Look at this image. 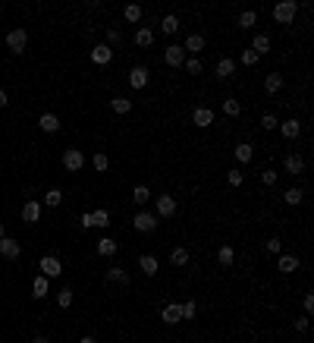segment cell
<instances>
[{
    "mask_svg": "<svg viewBox=\"0 0 314 343\" xmlns=\"http://www.w3.org/2000/svg\"><path fill=\"white\" fill-rule=\"evenodd\" d=\"M295 16H299V4H295V0H280V4L273 7V19L280 22V25L295 22Z\"/></svg>",
    "mask_w": 314,
    "mask_h": 343,
    "instance_id": "1",
    "label": "cell"
},
{
    "mask_svg": "<svg viewBox=\"0 0 314 343\" xmlns=\"http://www.w3.org/2000/svg\"><path fill=\"white\" fill-rule=\"evenodd\" d=\"M154 214H157V221L173 218V214H176V198H173L170 192H160V195L154 198Z\"/></svg>",
    "mask_w": 314,
    "mask_h": 343,
    "instance_id": "2",
    "label": "cell"
},
{
    "mask_svg": "<svg viewBox=\"0 0 314 343\" xmlns=\"http://www.w3.org/2000/svg\"><path fill=\"white\" fill-rule=\"evenodd\" d=\"M157 224H160V221H157V214L145 211V208H141V211L135 214V218H132V227H135L138 233H154V230H157Z\"/></svg>",
    "mask_w": 314,
    "mask_h": 343,
    "instance_id": "3",
    "label": "cell"
},
{
    "mask_svg": "<svg viewBox=\"0 0 314 343\" xmlns=\"http://www.w3.org/2000/svg\"><path fill=\"white\" fill-rule=\"evenodd\" d=\"M79 224L88 230V227H107L110 224V214L104 211V208H95V211H85L82 218H79Z\"/></svg>",
    "mask_w": 314,
    "mask_h": 343,
    "instance_id": "4",
    "label": "cell"
},
{
    "mask_svg": "<svg viewBox=\"0 0 314 343\" xmlns=\"http://www.w3.org/2000/svg\"><path fill=\"white\" fill-rule=\"evenodd\" d=\"M63 167H66L69 173H79V170L85 167V154H82L79 148H66V151H63Z\"/></svg>",
    "mask_w": 314,
    "mask_h": 343,
    "instance_id": "5",
    "label": "cell"
},
{
    "mask_svg": "<svg viewBox=\"0 0 314 343\" xmlns=\"http://www.w3.org/2000/svg\"><path fill=\"white\" fill-rule=\"evenodd\" d=\"M25 44H28V32H25V29H13V32L7 35V47H10L13 54H22Z\"/></svg>",
    "mask_w": 314,
    "mask_h": 343,
    "instance_id": "6",
    "label": "cell"
},
{
    "mask_svg": "<svg viewBox=\"0 0 314 343\" xmlns=\"http://www.w3.org/2000/svg\"><path fill=\"white\" fill-rule=\"evenodd\" d=\"M38 268H41V274H44L47 280L63 274V265H60V258H57V255H44V258L38 261Z\"/></svg>",
    "mask_w": 314,
    "mask_h": 343,
    "instance_id": "7",
    "label": "cell"
},
{
    "mask_svg": "<svg viewBox=\"0 0 314 343\" xmlns=\"http://www.w3.org/2000/svg\"><path fill=\"white\" fill-rule=\"evenodd\" d=\"M205 44H208V41H205V35H198V32H192L189 38L182 41V50H186V57H198V54L205 50Z\"/></svg>",
    "mask_w": 314,
    "mask_h": 343,
    "instance_id": "8",
    "label": "cell"
},
{
    "mask_svg": "<svg viewBox=\"0 0 314 343\" xmlns=\"http://www.w3.org/2000/svg\"><path fill=\"white\" fill-rule=\"evenodd\" d=\"M214 117H217V114L211 111V107H205V104H198L195 111H192V123L198 126V129H208V126L214 123Z\"/></svg>",
    "mask_w": 314,
    "mask_h": 343,
    "instance_id": "9",
    "label": "cell"
},
{
    "mask_svg": "<svg viewBox=\"0 0 314 343\" xmlns=\"http://www.w3.org/2000/svg\"><path fill=\"white\" fill-rule=\"evenodd\" d=\"M148 82H151V73H148V66H132V69H129V85H132L135 92H141Z\"/></svg>",
    "mask_w": 314,
    "mask_h": 343,
    "instance_id": "10",
    "label": "cell"
},
{
    "mask_svg": "<svg viewBox=\"0 0 314 343\" xmlns=\"http://www.w3.org/2000/svg\"><path fill=\"white\" fill-rule=\"evenodd\" d=\"M0 255H4L7 261H16L22 255V246H19V240H10V236H4L0 240Z\"/></svg>",
    "mask_w": 314,
    "mask_h": 343,
    "instance_id": "11",
    "label": "cell"
},
{
    "mask_svg": "<svg viewBox=\"0 0 314 343\" xmlns=\"http://www.w3.org/2000/svg\"><path fill=\"white\" fill-rule=\"evenodd\" d=\"M110 60H113V47H107V44H95V47H91V63L107 66Z\"/></svg>",
    "mask_w": 314,
    "mask_h": 343,
    "instance_id": "12",
    "label": "cell"
},
{
    "mask_svg": "<svg viewBox=\"0 0 314 343\" xmlns=\"http://www.w3.org/2000/svg\"><path fill=\"white\" fill-rule=\"evenodd\" d=\"M22 221H25V224H38V221H41V202L28 198V202L22 205Z\"/></svg>",
    "mask_w": 314,
    "mask_h": 343,
    "instance_id": "13",
    "label": "cell"
},
{
    "mask_svg": "<svg viewBox=\"0 0 314 343\" xmlns=\"http://www.w3.org/2000/svg\"><path fill=\"white\" fill-rule=\"evenodd\" d=\"M160 318L167 321V324H179V321H182V305H179V302H167V305L160 309Z\"/></svg>",
    "mask_w": 314,
    "mask_h": 343,
    "instance_id": "14",
    "label": "cell"
},
{
    "mask_svg": "<svg viewBox=\"0 0 314 343\" xmlns=\"http://www.w3.org/2000/svg\"><path fill=\"white\" fill-rule=\"evenodd\" d=\"M163 60H167L170 66H182L186 63V50H182V44H170L167 50H163Z\"/></svg>",
    "mask_w": 314,
    "mask_h": 343,
    "instance_id": "15",
    "label": "cell"
},
{
    "mask_svg": "<svg viewBox=\"0 0 314 343\" xmlns=\"http://www.w3.org/2000/svg\"><path fill=\"white\" fill-rule=\"evenodd\" d=\"M280 133H283V139H299L302 123L295 120V117H286V120H280Z\"/></svg>",
    "mask_w": 314,
    "mask_h": 343,
    "instance_id": "16",
    "label": "cell"
},
{
    "mask_svg": "<svg viewBox=\"0 0 314 343\" xmlns=\"http://www.w3.org/2000/svg\"><path fill=\"white\" fill-rule=\"evenodd\" d=\"M95 249H98V255H101V258H110V255H117V249H120V243H117L113 236H101Z\"/></svg>",
    "mask_w": 314,
    "mask_h": 343,
    "instance_id": "17",
    "label": "cell"
},
{
    "mask_svg": "<svg viewBox=\"0 0 314 343\" xmlns=\"http://www.w3.org/2000/svg\"><path fill=\"white\" fill-rule=\"evenodd\" d=\"M299 268H302V261L295 255H280V258H276V271H283V274H295Z\"/></svg>",
    "mask_w": 314,
    "mask_h": 343,
    "instance_id": "18",
    "label": "cell"
},
{
    "mask_svg": "<svg viewBox=\"0 0 314 343\" xmlns=\"http://www.w3.org/2000/svg\"><path fill=\"white\" fill-rule=\"evenodd\" d=\"M233 154H236L239 164H248V161L254 157V145H251V142H239V145L233 148Z\"/></svg>",
    "mask_w": 314,
    "mask_h": 343,
    "instance_id": "19",
    "label": "cell"
},
{
    "mask_svg": "<svg viewBox=\"0 0 314 343\" xmlns=\"http://www.w3.org/2000/svg\"><path fill=\"white\" fill-rule=\"evenodd\" d=\"M214 73H217V79H230V76L236 73V60L220 57V60H217V66H214Z\"/></svg>",
    "mask_w": 314,
    "mask_h": 343,
    "instance_id": "20",
    "label": "cell"
},
{
    "mask_svg": "<svg viewBox=\"0 0 314 343\" xmlns=\"http://www.w3.org/2000/svg\"><path fill=\"white\" fill-rule=\"evenodd\" d=\"M283 167H286V173H292V176H302V173H305V157L289 154V157L283 161Z\"/></svg>",
    "mask_w": 314,
    "mask_h": 343,
    "instance_id": "21",
    "label": "cell"
},
{
    "mask_svg": "<svg viewBox=\"0 0 314 343\" xmlns=\"http://www.w3.org/2000/svg\"><path fill=\"white\" fill-rule=\"evenodd\" d=\"M283 85H286L283 73H270V76L264 79V92H267V95H276V92H283Z\"/></svg>",
    "mask_w": 314,
    "mask_h": 343,
    "instance_id": "22",
    "label": "cell"
},
{
    "mask_svg": "<svg viewBox=\"0 0 314 343\" xmlns=\"http://www.w3.org/2000/svg\"><path fill=\"white\" fill-rule=\"evenodd\" d=\"M138 268H141L145 277H154L157 271H160V261H157L154 255H141V258H138Z\"/></svg>",
    "mask_w": 314,
    "mask_h": 343,
    "instance_id": "23",
    "label": "cell"
},
{
    "mask_svg": "<svg viewBox=\"0 0 314 343\" xmlns=\"http://www.w3.org/2000/svg\"><path fill=\"white\" fill-rule=\"evenodd\" d=\"M123 19H126V22H132V25H141V19H145V10H141L138 4H129V7L123 10Z\"/></svg>",
    "mask_w": 314,
    "mask_h": 343,
    "instance_id": "24",
    "label": "cell"
},
{
    "mask_svg": "<svg viewBox=\"0 0 314 343\" xmlns=\"http://www.w3.org/2000/svg\"><path fill=\"white\" fill-rule=\"evenodd\" d=\"M47 293H50V280L44 274H38V277H35V283H32V296L35 299H44Z\"/></svg>",
    "mask_w": 314,
    "mask_h": 343,
    "instance_id": "25",
    "label": "cell"
},
{
    "mask_svg": "<svg viewBox=\"0 0 314 343\" xmlns=\"http://www.w3.org/2000/svg\"><path fill=\"white\" fill-rule=\"evenodd\" d=\"M38 126H41V133H57L60 129V117L57 114H44V117H38Z\"/></svg>",
    "mask_w": 314,
    "mask_h": 343,
    "instance_id": "26",
    "label": "cell"
},
{
    "mask_svg": "<svg viewBox=\"0 0 314 343\" xmlns=\"http://www.w3.org/2000/svg\"><path fill=\"white\" fill-rule=\"evenodd\" d=\"M283 202H286L289 208H295V205H302V202H305V189H299V186H292V189H286V192H283Z\"/></svg>",
    "mask_w": 314,
    "mask_h": 343,
    "instance_id": "27",
    "label": "cell"
},
{
    "mask_svg": "<svg viewBox=\"0 0 314 343\" xmlns=\"http://www.w3.org/2000/svg\"><path fill=\"white\" fill-rule=\"evenodd\" d=\"M251 50L258 54V57H261V54H270V35H254V41H251Z\"/></svg>",
    "mask_w": 314,
    "mask_h": 343,
    "instance_id": "28",
    "label": "cell"
},
{
    "mask_svg": "<svg viewBox=\"0 0 314 343\" xmlns=\"http://www.w3.org/2000/svg\"><path fill=\"white\" fill-rule=\"evenodd\" d=\"M170 265L186 268V265H189V249H186V246H176V249L170 252Z\"/></svg>",
    "mask_w": 314,
    "mask_h": 343,
    "instance_id": "29",
    "label": "cell"
},
{
    "mask_svg": "<svg viewBox=\"0 0 314 343\" xmlns=\"http://www.w3.org/2000/svg\"><path fill=\"white\" fill-rule=\"evenodd\" d=\"M135 44H138V47H151V44H154V32L148 29V25H138V32H135Z\"/></svg>",
    "mask_w": 314,
    "mask_h": 343,
    "instance_id": "30",
    "label": "cell"
},
{
    "mask_svg": "<svg viewBox=\"0 0 314 343\" xmlns=\"http://www.w3.org/2000/svg\"><path fill=\"white\" fill-rule=\"evenodd\" d=\"M151 195H154V192H151V189H148V186H145V183H141V186H135V189H132V202H135V205H141V208H145V205H148V202H151Z\"/></svg>",
    "mask_w": 314,
    "mask_h": 343,
    "instance_id": "31",
    "label": "cell"
},
{
    "mask_svg": "<svg viewBox=\"0 0 314 343\" xmlns=\"http://www.w3.org/2000/svg\"><path fill=\"white\" fill-rule=\"evenodd\" d=\"M160 32L173 38V35L179 32V16H163V19H160Z\"/></svg>",
    "mask_w": 314,
    "mask_h": 343,
    "instance_id": "32",
    "label": "cell"
},
{
    "mask_svg": "<svg viewBox=\"0 0 314 343\" xmlns=\"http://www.w3.org/2000/svg\"><path fill=\"white\" fill-rule=\"evenodd\" d=\"M217 261L223 265V268H230V265L236 261V252H233V246H220V249H217Z\"/></svg>",
    "mask_w": 314,
    "mask_h": 343,
    "instance_id": "33",
    "label": "cell"
},
{
    "mask_svg": "<svg viewBox=\"0 0 314 343\" xmlns=\"http://www.w3.org/2000/svg\"><path fill=\"white\" fill-rule=\"evenodd\" d=\"M182 69H186L189 76H201V73H205V63H201L198 57H186V63H182Z\"/></svg>",
    "mask_w": 314,
    "mask_h": 343,
    "instance_id": "34",
    "label": "cell"
},
{
    "mask_svg": "<svg viewBox=\"0 0 314 343\" xmlns=\"http://www.w3.org/2000/svg\"><path fill=\"white\" fill-rule=\"evenodd\" d=\"M107 280H110V283H120V286H126V283H129V274H126L123 268H110V271H107Z\"/></svg>",
    "mask_w": 314,
    "mask_h": 343,
    "instance_id": "35",
    "label": "cell"
},
{
    "mask_svg": "<svg viewBox=\"0 0 314 343\" xmlns=\"http://www.w3.org/2000/svg\"><path fill=\"white\" fill-rule=\"evenodd\" d=\"M60 202H63V192L60 189H47L44 192V205L47 208H60Z\"/></svg>",
    "mask_w": 314,
    "mask_h": 343,
    "instance_id": "36",
    "label": "cell"
},
{
    "mask_svg": "<svg viewBox=\"0 0 314 343\" xmlns=\"http://www.w3.org/2000/svg\"><path fill=\"white\" fill-rule=\"evenodd\" d=\"M110 107H113V114H129V111H132V101H129V98H113V101H110Z\"/></svg>",
    "mask_w": 314,
    "mask_h": 343,
    "instance_id": "37",
    "label": "cell"
},
{
    "mask_svg": "<svg viewBox=\"0 0 314 343\" xmlns=\"http://www.w3.org/2000/svg\"><path fill=\"white\" fill-rule=\"evenodd\" d=\"M236 22H239V29H254V22H258V13H254V10H245V13L239 16Z\"/></svg>",
    "mask_w": 314,
    "mask_h": 343,
    "instance_id": "38",
    "label": "cell"
},
{
    "mask_svg": "<svg viewBox=\"0 0 314 343\" xmlns=\"http://www.w3.org/2000/svg\"><path fill=\"white\" fill-rule=\"evenodd\" d=\"M72 299H76V293H72L69 286H63V290L57 293V305H60V309H69V305H72Z\"/></svg>",
    "mask_w": 314,
    "mask_h": 343,
    "instance_id": "39",
    "label": "cell"
},
{
    "mask_svg": "<svg viewBox=\"0 0 314 343\" xmlns=\"http://www.w3.org/2000/svg\"><path fill=\"white\" fill-rule=\"evenodd\" d=\"M179 305H182V321H189V318L198 315V302L195 299H186V302H179Z\"/></svg>",
    "mask_w": 314,
    "mask_h": 343,
    "instance_id": "40",
    "label": "cell"
},
{
    "mask_svg": "<svg viewBox=\"0 0 314 343\" xmlns=\"http://www.w3.org/2000/svg\"><path fill=\"white\" fill-rule=\"evenodd\" d=\"M223 114H226V117H239V114H242V104H239L236 98H226V101H223Z\"/></svg>",
    "mask_w": 314,
    "mask_h": 343,
    "instance_id": "41",
    "label": "cell"
},
{
    "mask_svg": "<svg viewBox=\"0 0 314 343\" xmlns=\"http://www.w3.org/2000/svg\"><path fill=\"white\" fill-rule=\"evenodd\" d=\"M91 164H95V170H98V173H104V170H110V157H107L104 151H98L95 157H91Z\"/></svg>",
    "mask_w": 314,
    "mask_h": 343,
    "instance_id": "42",
    "label": "cell"
},
{
    "mask_svg": "<svg viewBox=\"0 0 314 343\" xmlns=\"http://www.w3.org/2000/svg\"><path fill=\"white\" fill-rule=\"evenodd\" d=\"M261 126H264L267 133H273V129H280V117H276V114H264V117H261Z\"/></svg>",
    "mask_w": 314,
    "mask_h": 343,
    "instance_id": "43",
    "label": "cell"
},
{
    "mask_svg": "<svg viewBox=\"0 0 314 343\" xmlns=\"http://www.w3.org/2000/svg\"><path fill=\"white\" fill-rule=\"evenodd\" d=\"M264 252H267V255H280V252H283V243L276 240V236H270V240L264 243Z\"/></svg>",
    "mask_w": 314,
    "mask_h": 343,
    "instance_id": "44",
    "label": "cell"
},
{
    "mask_svg": "<svg viewBox=\"0 0 314 343\" xmlns=\"http://www.w3.org/2000/svg\"><path fill=\"white\" fill-rule=\"evenodd\" d=\"M242 179H245V176H242V170H239V167H233V170L226 173V183H230L233 189H236V186H242Z\"/></svg>",
    "mask_w": 314,
    "mask_h": 343,
    "instance_id": "45",
    "label": "cell"
},
{
    "mask_svg": "<svg viewBox=\"0 0 314 343\" xmlns=\"http://www.w3.org/2000/svg\"><path fill=\"white\" fill-rule=\"evenodd\" d=\"M239 60H242V66H254L258 63V54L251 47H242V57H239Z\"/></svg>",
    "mask_w": 314,
    "mask_h": 343,
    "instance_id": "46",
    "label": "cell"
},
{
    "mask_svg": "<svg viewBox=\"0 0 314 343\" xmlns=\"http://www.w3.org/2000/svg\"><path fill=\"white\" fill-rule=\"evenodd\" d=\"M276 179H280V173H276V170H273V167H270V170H264V173H261V183H264V186H276Z\"/></svg>",
    "mask_w": 314,
    "mask_h": 343,
    "instance_id": "47",
    "label": "cell"
},
{
    "mask_svg": "<svg viewBox=\"0 0 314 343\" xmlns=\"http://www.w3.org/2000/svg\"><path fill=\"white\" fill-rule=\"evenodd\" d=\"M117 41H120V32H117V29H107V41H104V44H107V47H113Z\"/></svg>",
    "mask_w": 314,
    "mask_h": 343,
    "instance_id": "48",
    "label": "cell"
},
{
    "mask_svg": "<svg viewBox=\"0 0 314 343\" xmlns=\"http://www.w3.org/2000/svg\"><path fill=\"white\" fill-rule=\"evenodd\" d=\"M311 312H314V293H305V315L311 318Z\"/></svg>",
    "mask_w": 314,
    "mask_h": 343,
    "instance_id": "49",
    "label": "cell"
},
{
    "mask_svg": "<svg viewBox=\"0 0 314 343\" xmlns=\"http://www.w3.org/2000/svg\"><path fill=\"white\" fill-rule=\"evenodd\" d=\"M308 324H311V321H308V315H305V318H295V331L305 334V331H308Z\"/></svg>",
    "mask_w": 314,
    "mask_h": 343,
    "instance_id": "50",
    "label": "cell"
},
{
    "mask_svg": "<svg viewBox=\"0 0 314 343\" xmlns=\"http://www.w3.org/2000/svg\"><path fill=\"white\" fill-rule=\"evenodd\" d=\"M10 104V98H7V92H0V107H7Z\"/></svg>",
    "mask_w": 314,
    "mask_h": 343,
    "instance_id": "51",
    "label": "cell"
},
{
    "mask_svg": "<svg viewBox=\"0 0 314 343\" xmlns=\"http://www.w3.org/2000/svg\"><path fill=\"white\" fill-rule=\"evenodd\" d=\"M79 343H98V340H95V337H82Z\"/></svg>",
    "mask_w": 314,
    "mask_h": 343,
    "instance_id": "52",
    "label": "cell"
},
{
    "mask_svg": "<svg viewBox=\"0 0 314 343\" xmlns=\"http://www.w3.org/2000/svg\"><path fill=\"white\" fill-rule=\"evenodd\" d=\"M32 343H50V340H47V337H35Z\"/></svg>",
    "mask_w": 314,
    "mask_h": 343,
    "instance_id": "53",
    "label": "cell"
},
{
    "mask_svg": "<svg viewBox=\"0 0 314 343\" xmlns=\"http://www.w3.org/2000/svg\"><path fill=\"white\" fill-rule=\"evenodd\" d=\"M4 236H7V227H4V224H0V240H4Z\"/></svg>",
    "mask_w": 314,
    "mask_h": 343,
    "instance_id": "54",
    "label": "cell"
},
{
    "mask_svg": "<svg viewBox=\"0 0 314 343\" xmlns=\"http://www.w3.org/2000/svg\"><path fill=\"white\" fill-rule=\"evenodd\" d=\"M0 179H4V170H0Z\"/></svg>",
    "mask_w": 314,
    "mask_h": 343,
    "instance_id": "55",
    "label": "cell"
}]
</instances>
